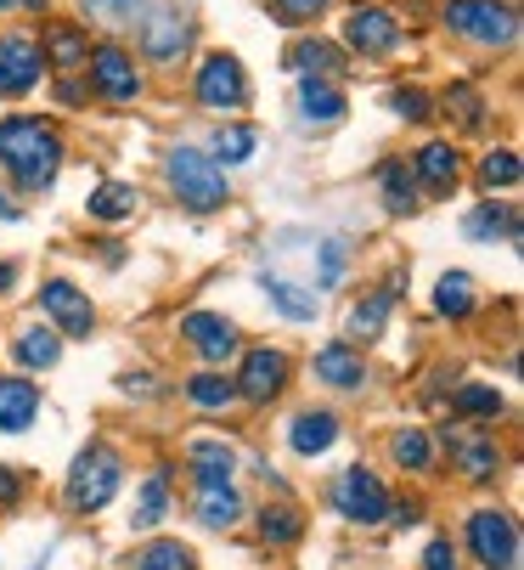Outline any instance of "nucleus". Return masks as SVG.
<instances>
[{"instance_id": "6e6552de", "label": "nucleus", "mask_w": 524, "mask_h": 570, "mask_svg": "<svg viewBox=\"0 0 524 570\" xmlns=\"http://www.w3.org/2000/svg\"><path fill=\"white\" fill-rule=\"evenodd\" d=\"M406 46V29L389 7H373V0H362V7H349L344 18V51H356L362 62H384Z\"/></svg>"}, {"instance_id": "4be33fe9", "label": "nucleus", "mask_w": 524, "mask_h": 570, "mask_svg": "<svg viewBox=\"0 0 524 570\" xmlns=\"http://www.w3.org/2000/svg\"><path fill=\"white\" fill-rule=\"evenodd\" d=\"M12 356L29 373H51L62 362V334L51 322H23V328H12Z\"/></svg>"}, {"instance_id": "e433bc0d", "label": "nucleus", "mask_w": 524, "mask_h": 570, "mask_svg": "<svg viewBox=\"0 0 524 570\" xmlns=\"http://www.w3.org/2000/svg\"><path fill=\"white\" fill-rule=\"evenodd\" d=\"M474 176H479L485 193H496V187L507 193V187L524 181V165H518V153H513V147H491V153L479 158V170H474Z\"/></svg>"}, {"instance_id": "58836bf2", "label": "nucleus", "mask_w": 524, "mask_h": 570, "mask_svg": "<svg viewBox=\"0 0 524 570\" xmlns=\"http://www.w3.org/2000/svg\"><path fill=\"white\" fill-rule=\"evenodd\" d=\"M441 108H446L463 130H485V119H491V102H485L474 86H452V91L441 97Z\"/></svg>"}, {"instance_id": "c756f323", "label": "nucleus", "mask_w": 524, "mask_h": 570, "mask_svg": "<svg viewBox=\"0 0 524 570\" xmlns=\"http://www.w3.org/2000/svg\"><path fill=\"white\" fill-rule=\"evenodd\" d=\"M181 390H187V401L198 406V413H231V406L243 401V395H237V379H226L220 367H204V373H192Z\"/></svg>"}, {"instance_id": "cd10ccee", "label": "nucleus", "mask_w": 524, "mask_h": 570, "mask_svg": "<svg viewBox=\"0 0 524 570\" xmlns=\"http://www.w3.org/2000/svg\"><path fill=\"white\" fill-rule=\"evenodd\" d=\"M254 153H259V130H254V125H243V119H220V125H215V136H209V158H215L220 170L248 165Z\"/></svg>"}, {"instance_id": "2f4dec72", "label": "nucleus", "mask_w": 524, "mask_h": 570, "mask_svg": "<svg viewBox=\"0 0 524 570\" xmlns=\"http://www.w3.org/2000/svg\"><path fill=\"white\" fill-rule=\"evenodd\" d=\"M378 198H384V209H389V215H412V209L423 204L406 158H384V165H378Z\"/></svg>"}, {"instance_id": "09e8293b", "label": "nucleus", "mask_w": 524, "mask_h": 570, "mask_svg": "<svg viewBox=\"0 0 524 570\" xmlns=\"http://www.w3.org/2000/svg\"><path fill=\"white\" fill-rule=\"evenodd\" d=\"M57 102H62V108H85V86H73V79H57Z\"/></svg>"}, {"instance_id": "4c0bfd02", "label": "nucleus", "mask_w": 524, "mask_h": 570, "mask_svg": "<svg viewBox=\"0 0 524 570\" xmlns=\"http://www.w3.org/2000/svg\"><path fill=\"white\" fill-rule=\"evenodd\" d=\"M259 537H266L271 548H294V542L305 537L299 509H288V503H266V509H259Z\"/></svg>"}, {"instance_id": "7c9ffc66", "label": "nucleus", "mask_w": 524, "mask_h": 570, "mask_svg": "<svg viewBox=\"0 0 524 570\" xmlns=\"http://www.w3.org/2000/svg\"><path fill=\"white\" fill-rule=\"evenodd\" d=\"M349 62H344V46H333V40H316V35H305V40H294L288 46V73H344Z\"/></svg>"}, {"instance_id": "4468645a", "label": "nucleus", "mask_w": 524, "mask_h": 570, "mask_svg": "<svg viewBox=\"0 0 524 570\" xmlns=\"http://www.w3.org/2000/svg\"><path fill=\"white\" fill-rule=\"evenodd\" d=\"M181 340H187V351L204 356L209 367H220V362H231V356L243 351L237 322L220 316V311H187V316H181Z\"/></svg>"}, {"instance_id": "72a5a7b5", "label": "nucleus", "mask_w": 524, "mask_h": 570, "mask_svg": "<svg viewBox=\"0 0 524 570\" xmlns=\"http://www.w3.org/2000/svg\"><path fill=\"white\" fill-rule=\"evenodd\" d=\"M164 514H169V469H152V474L141 480V492H136L130 525H136V531H152V525H164Z\"/></svg>"}, {"instance_id": "f257e3e1", "label": "nucleus", "mask_w": 524, "mask_h": 570, "mask_svg": "<svg viewBox=\"0 0 524 570\" xmlns=\"http://www.w3.org/2000/svg\"><path fill=\"white\" fill-rule=\"evenodd\" d=\"M68 165V141L57 125L40 114H7L0 119V176H7L23 198H40Z\"/></svg>"}, {"instance_id": "8fccbe9b", "label": "nucleus", "mask_w": 524, "mask_h": 570, "mask_svg": "<svg viewBox=\"0 0 524 570\" xmlns=\"http://www.w3.org/2000/svg\"><path fill=\"white\" fill-rule=\"evenodd\" d=\"M12 288H18V266L0 261V299H12Z\"/></svg>"}, {"instance_id": "6ab92c4d", "label": "nucleus", "mask_w": 524, "mask_h": 570, "mask_svg": "<svg viewBox=\"0 0 524 570\" xmlns=\"http://www.w3.org/2000/svg\"><path fill=\"white\" fill-rule=\"evenodd\" d=\"M34 46H40V57L51 68L68 73V68H85V57H91V29L73 23V18H46V35Z\"/></svg>"}, {"instance_id": "c85d7f7f", "label": "nucleus", "mask_w": 524, "mask_h": 570, "mask_svg": "<svg viewBox=\"0 0 524 570\" xmlns=\"http://www.w3.org/2000/svg\"><path fill=\"white\" fill-rule=\"evenodd\" d=\"M479 311V288L468 272H441V283H434V316L446 322H468Z\"/></svg>"}, {"instance_id": "f8f14e48", "label": "nucleus", "mask_w": 524, "mask_h": 570, "mask_svg": "<svg viewBox=\"0 0 524 570\" xmlns=\"http://www.w3.org/2000/svg\"><path fill=\"white\" fill-rule=\"evenodd\" d=\"M288 384H294V356L283 345H254L237 367V395L254 406H271Z\"/></svg>"}, {"instance_id": "1a4fd4ad", "label": "nucleus", "mask_w": 524, "mask_h": 570, "mask_svg": "<svg viewBox=\"0 0 524 570\" xmlns=\"http://www.w3.org/2000/svg\"><path fill=\"white\" fill-rule=\"evenodd\" d=\"M327 503H333V514L356 520V525H378V520L389 514V492H384V480H378L373 469H362V463L338 469V480H333Z\"/></svg>"}, {"instance_id": "412c9836", "label": "nucleus", "mask_w": 524, "mask_h": 570, "mask_svg": "<svg viewBox=\"0 0 524 570\" xmlns=\"http://www.w3.org/2000/svg\"><path fill=\"white\" fill-rule=\"evenodd\" d=\"M40 419V384L23 373H0V435H23Z\"/></svg>"}, {"instance_id": "423d86ee", "label": "nucleus", "mask_w": 524, "mask_h": 570, "mask_svg": "<svg viewBox=\"0 0 524 570\" xmlns=\"http://www.w3.org/2000/svg\"><path fill=\"white\" fill-rule=\"evenodd\" d=\"M192 102L215 119H237L248 108V73L231 51H209L192 73Z\"/></svg>"}, {"instance_id": "f03ea898", "label": "nucleus", "mask_w": 524, "mask_h": 570, "mask_svg": "<svg viewBox=\"0 0 524 570\" xmlns=\"http://www.w3.org/2000/svg\"><path fill=\"white\" fill-rule=\"evenodd\" d=\"M164 187L187 215H220L231 204L226 170L209 158V147H192V141H175L164 153Z\"/></svg>"}, {"instance_id": "f704fd0d", "label": "nucleus", "mask_w": 524, "mask_h": 570, "mask_svg": "<svg viewBox=\"0 0 524 570\" xmlns=\"http://www.w3.org/2000/svg\"><path fill=\"white\" fill-rule=\"evenodd\" d=\"M452 413H463V419H502L507 413V401H502V390H491V384H457L452 390Z\"/></svg>"}, {"instance_id": "393cba45", "label": "nucleus", "mask_w": 524, "mask_h": 570, "mask_svg": "<svg viewBox=\"0 0 524 570\" xmlns=\"http://www.w3.org/2000/svg\"><path fill=\"white\" fill-rule=\"evenodd\" d=\"M288 446L299 458H322L338 446V413H327V406H305V413H294L288 424Z\"/></svg>"}, {"instance_id": "b1692460", "label": "nucleus", "mask_w": 524, "mask_h": 570, "mask_svg": "<svg viewBox=\"0 0 524 570\" xmlns=\"http://www.w3.org/2000/svg\"><path fill=\"white\" fill-rule=\"evenodd\" d=\"M187 469H192L198 485H231V474H237V446L220 441V435H198V441H187Z\"/></svg>"}, {"instance_id": "473e14b6", "label": "nucleus", "mask_w": 524, "mask_h": 570, "mask_svg": "<svg viewBox=\"0 0 524 570\" xmlns=\"http://www.w3.org/2000/svg\"><path fill=\"white\" fill-rule=\"evenodd\" d=\"M198 520L209 531H231L243 520V498H237V485H198Z\"/></svg>"}, {"instance_id": "39448f33", "label": "nucleus", "mask_w": 524, "mask_h": 570, "mask_svg": "<svg viewBox=\"0 0 524 570\" xmlns=\"http://www.w3.org/2000/svg\"><path fill=\"white\" fill-rule=\"evenodd\" d=\"M198 40V23L187 7H175V0H158V7L136 23V51L141 62H158V68H175Z\"/></svg>"}, {"instance_id": "c03bdc74", "label": "nucleus", "mask_w": 524, "mask_h": 570, "mask_svg": "<svg viewBox=\"0 0 524 570\" xmlns=\"http://www.w3.org/2000/svg\"><path fill=\"white\" fill-rule=\"evenodd\" d=\"M23 485H29V480H23L18 463H0V509H18V503H23Z\"/></svg>"}, {"instance_id": "79ce46f5", "label": "nucleus", "mask_w": 524, "mask_h": 570, "mask_svg": "<svg viewBox=\"0 0 524 570\" xmlns=\"http://www.w3.org/2000/svg\"><path fill=\"white\" fill-rule=\"evenodd\" d=\"M344 266H349V249H344L338 237H322L316 243V288H338Z\"/></svg>"}, {"instance_id": "f3484780", "label": "nucleus", "mask_w": 524, "mask_h": 570, "mask_svg": "<svg viewBox=\"0 0 524 570\" xmlns=\"http://www.w3.org/2000/svg\"><path fill=\"white\" fill-rule=\"evenodd\" d=\"M310 373H316L327 390H367L362 345H349V340H327V345L310 356Z\"/></svg>"}, {"instance_id": "3c124183", "label": "nucleus", "mask_w": 524, "mask_h": 570, "mask_svg": "<svg viewBox=\"0 0 524 570\" xmlns=\"http://www.w3.org/2000/svg\"><path fill=\"white\" fill-rule=\"evenodd\" d=\"M0 220H23V209L12 204V193H0Z\"/></svg>"}, {"instance_id": "bb28decb", "label": "nucleus", "mask_w": 524, "mask_h": 570, "mask_svg": "<svg viewBox=\"0 0 524 570\" xmlns=\"http://www.w3.org/2000/svg\"><path fill=\"white\" fill-rule=\"evenodd\" d=\"M136 209H141V187H136V181H97L91 198H85V215L108 220V226L136 220Z\"/></svg>"}, {"instance_id": "20e7f679", "label": "nucleus", "mask_w": 524, "mask_h": 570, "mask_svg": "<svg viewBox=\"0 0 524 570\" xmlns=\"http://www.w3.org/2000/svg\"><path fill=\"white\" fill-rule=\"evenodd\" d=\"M441 23H446V35H457L479 51H513V40H518L513 0H446Z\"/></svg>"}, {"instance_id": "dca6fc26", "label": "nucleus", "mask_w": 524, "mask_h": 570, "mask_svg": "<svg viewBox=\"0 0 524 570\" xmlns=\"http://www.w3.org/2000/svg\"><path fill=\"white\" fill-rule=\"evenodd\" d=\"M412 181L428 187L434 198L457 193V181H463V153H457L452 141H423V147L412 153Z\"/></svg>"}, {"instance_id": "ea45409f", "label": "nucleus", "mask_w": 524, "mask_h": 570, "mask_svg": "<svg viewBox=\"0 0 524 570\" xmlns=\"http://www.w3.org/2000/svg\"><path fill=\"white\" fill-rule=\"evenodd\" d=\"M141 570H198V564H192V548L187 542L164 537V542H147L141 548Z\"/></svg>"}, {"instance_id": "0eeeda50", "label": "nucleus", "mask_w": 524, "mask_h": 570, "mask_svg": "<svg viewBox=\"0 0 524 570\" xmlns=\"http://www.w3.org/2000/svg\"><path fill=\"white\" fill-rule=\"evenodd\" d=\"M85 73H91V97H102L108 108H130L147 91V73L136 62V51H125L119 40H102L85 57Z\"/></svg>"}, {"instance_id": "a878e982", "label": "nucleus", "mask_w": 524, "mask_h": 570, "mask_svg": "<svg viewBox=\"0 0 524 570\" xmlns=\"http://www.w3.org/2000/svg\"><path fill=\"white\" fill-rule=\"evenodd\" d=\"M259 288H266L271 311L288 316V322H316V311H322V294L294 283V277H283V272H259Z\"/></svg>"}, {"instance_id": "49530a36", "label": "nucleus", "mask_w": 524, "mask_h": 570, "mask_svg": "<svg viewBox=\"0 0 524 570\" xmlns=\"http://www.w3.org/2000/svg\"><path fill=\"white\" fill-rule=\"evenodd\" d=\"M423 570H457V548H452L446 537H434L428 553H423Z\"/></svg>"}, {"instance_id": "9d476101", "label": "nucleus", "mask_w": 524, "mask_h": 570, "mask_svg": "<svg viewBox=\"0 0 524 570\" xmlns=\"http://www.w3.org/2000/svg\"><path fill=\"white\" fill-rule=\"evenodd\" d=\"M40 322H51L62 340H91L97 334V305H91V294H85L79 283L46 277V288H40Z\"/></svg>"}, {"instance_id": "7ed1b4c3", "label": "nucleus", "mask_w": 524, "mask_h": 570, "mask_svg": "<svg viewBox=\"0 0 524 570\" xmlns=\"http://www.w3.org/2000/svg\"><path fill=\"white\" fill-rule=\"evenodd\" d=\"M119 485H125V458H119L108 441H97V446H85V452L73 458L62 498H68L73 514H102V509L119 498Z\"/></svg>"}, {"instance_id": "5701e85b", "label": "nucleus", "mask_w": 524, "mask_h": 570, "mask_svg": "<svg viewBox=\"0 0 524 570\" xmlns=\"http://www.w3.org/2000/svg\"><path fill=\"white\" fill-rule=\"evenodd\" d=\"M446 446H452V458H457V469L468 480H491L502 469V446L485 430H446Z\"/></svg>"}, {"instance_id": "2eb2a0df", "label": "nucleus", "mask_w": 524, "mask_h": 570, "mask_svg": "<svg viewBox=\"0 0 524 570\" xmlns=\"http://www.w3.org/2000/svg\"><path fill=\"white\" fill-rule=\"evenodd\" d=\"M294 108H299V125L305 130H333L344 119V86H338V79H327V73H299Z\"/></svg>"}, {"instance_id": "a18cd8bd", "label": "nucleus", "mask_w": 524, "mask_h": 570, "mask_svg": "<svg viewBox=\"0 0 524 570\" xmlns=\"http://www.w3.org/2000/svg\"><path fill=\"white\" fill-rule=\"evenodd\" d=\"M85 7H91L97 18H108V23H130V18L147 7V0H85Z\"/></svg>"}, {"instance_id": "a19ab883", "label": "nucleus", "mask_w": 524, "mask_h": 570, "mask_svg": "<svg viewBox=\"0 0 524 570\" xmlns=\"http://www.w3.org/2000/svg\"><path fill=\"white\" fill-rule=\"evenodd\" d=\"M389 108H395V119H406V125H428V119H434V97H428L423 86H395V91H389Z\"/></svg>"}, {"instance_id": "aec40b11", "label": "nucleus", "mask_w": 524, "mask_h": 570, "mask_svg": "<svg viewBox=\"0 0 524 570\" xmlns=\"http://www.w3.org/2000/svg\"><path fill=\"white\" fill-rule=\"evenodd\" d=\"M463 237L468 243H518V204L513 198H479L463 215Z\"/></svg>"}, {"instance_id": "c9c22d12", "label": "nucleus", "mask_w": 524, "mask_h": 570, "mask_svg": "<svg viewBox=\"0 0 524 570\" xmlns=\"http://www.w3.org/2000/svg\"><path fill=\"white\" fill-rule=\"evenodd\" d=\"M389 458H395L401 469H412V474H428V469H434V441H428L417 424H406V430L389 435Z\"/></svg>"}, {"instance_id": "de8ad7c7", "label": "nucleus", "mask_w": 524, "mask_h": 570, "mask_svg": "<svg viewBox=\"0 0 524 570\" xmlns=\"http://www.w3.org/2000/svg\"><path fill=\"white\" fill-rule=\"evenodd\" d=\"M18 12H51V0H0V18H18Z\"/></svg>"}, {"instance_id": "9b49d317", "label": "nucleus", "mask_w": 524, "mask_h": 570, "mask_svg": "<svg viewBox=\"0 0 524 570\" xmlns=\"http://www.w3.org/2000/svg\"><path fill=\"white\" fill-rule=\"evenodd\" d=\"M468 553L485 570H518V520L507 509H474L468 514Z\"/></svg>"}, {"instance_id": "a211bd4d", "label": "nucleus", "mask_w": 524, "mask_h": 570, "mask_svg": "<svg viewBox=\"0 0 524 570\" xmlns=\"http://www.w3.org/2000/svg\"><path fill=\"white\" fill-rule=\"evenodd\" d=\"M395 299H401V277H389V288H373V294H362L356 305H349V316H344V334H349V345L384 340V328H389V311H395Z\"/></svg>"}, {"instance_id": "ddd939ff", "label": "nucleus", "mask_w": 524, "mask_h": 570, "mask_svg": "<svg viewBox=\"0 0 524 570\" xmlns=\"http://www.w3.org/2000/svg\"><path fill=\"white\" fill-rule=\"evenodd\" d=\"M40 73H46V57H40L34 35H18V29L0 35V97L23 102L40 86Z\"/></svg>"}, {"instance_id": "37998d69", "label": "nucleus", "mask_w": 524, "mask_h": 570, "mask_svg": "<svg viewBox=\"0 0 524 570\" xmlns=\"http://www.w3.org/2000/svg\"><path fill=\"white\" fill-rule=\"evenodd\" d=\"M327 7H333V0H271V12H277L283 29H310Z\"/></svg>"}]
</instances>
